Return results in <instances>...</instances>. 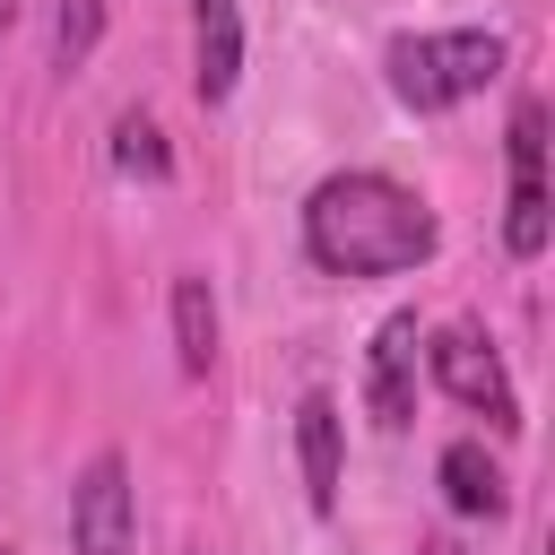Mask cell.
<instances>
[{
    "mask_svg": "<svg viewBox=\"0 0 555 555\" xmlns=\"http://www.w3.org/2000/svg\"><path fill=\"white\" fill-rule=\"evenodd\" d=\"M304 251L330 278H399L434 260V208L390 173H330L304 199Z\"/></svg>",
    "mask_w": 555,
    "mask_h": 555,
    "instance_id": "cell-1",
    "label": "cell"
},
{
    "mask_svg": "<svg viewBox=\"0 0 555 555\" xmlns=\"http://www.w3.org/2000/svg\"><path fill=\"white\" fill-rule=\"evenodd\" d=\"M494 69H503V35H486V26H460V35H399V43H390V87H399L408 113H442V104L494 87Z\"/></svg>",
    "mask_w": 555,
    "mask_h": 555,
    "instance_id": "cell-2",
    "label": "cell"
},
{
    "mask_svg": "<svg viewBox=\"0 0 555 555\" xmlns=\"http://www.w3.org/2000/svg\"><path fill=\"white\" fill-rule=\"evenodd\" d=\"M69 546L78 555H139V512H130V468L113 451L87 460L78 494H69Z\"/></svg>",
    "mask_w": 555,
    "mask_h": 555,
    "instance_id": "cell-3",
    "label": "cell"
},
{
    "mask_svg": "<svg viewBox=\"0 0 555 555\" xmlns=\"http://www.w3.org/2000/svg\"><path fill=\"white\" fill-rule=\"evenodd\" d=\"M425 356H434V382H442V390H451L460 408H477V416H494L503 434L520 425V399H512V373H503V356H494L486 338H468V330H442V338H434Z\"/></svg>",
    "mask_w": 555,
    "mask_h": 555,
    "instance_id": "cell-4",
    "label": "cell"
},
{
    "mask_svg": "<svg viewBox=\"0 0 555 555\" xmlns=\"http://www.w3.org/2000/svg\"><path fill=\"white\" fill-rule=\"evenodd\" d=\"M364 408H373V425H408L416 416V312L382 321L373 364H364Z\"/></svg>",
    "mask_w": 555,
    "mask_h": 555,
    "instance_id": "cell-5",
    "label": "cell"
},
{
    "mask_svg": "<svg viewBox=\"0 0 555 555\" xmlns=\"http://www.w3.org/2000/svg\"><path fill=\"white\" fill-rule=\"evenodd\" d=\"M234 78H243V9L191 0V87H199V104H225Z\"/></svg>",
    "mask_w": 555,
    "mask_h": 555,
    "instance_id": "cell-6",
    "label": "cell"
},
{
    "mask_svg": "<svg viewBox=\"0 0 555 555\" xmlns=\"http://www.w3.org/2000/svg\"><path fill=\"white\" fill-rule=\"evenodd\" d=\"M295 451H304V494H312V512H330L338 503V399H304L295 408Z\"/></svg>",
    "mask_w": 555,
    "mask_h": 555,
    "instance_id": "cell-7",
    "label": "cell"
},
{
    "mask_svg": "<svg viewBox=\"0 0 555 555\" xmlns=\"http://www.w3.org/2000/svg\"><path fill=\"white\" fill-rule=\"evenodd\" d=\"M173 356H182L191 382L217 364V295H208V278H173Z\"/></svg>",
    "mask_w": 555,
    "mask_h": 555,
    "instance_id": "cell-8",
    "label": "cell"
},
{
    "mask_svg": "<svg viewBox=\"0 0 555 555\" xmlns=\"http://www.w3.org/2000/svg\"><path fill=\"white\" fill-rule=\"evenodd\" d=\"M442 494H451V512H468V520H494L512 494H503V468L477 451V442H451L442 451Z\"/></svg>",
    "mask_w": 555,
    "mask_h": 555,
    "instance_id": "cell-9",
    "label": "cell"
},
{
    "mask_svg": "<svg viewBox=\"0 0 555 555\" xmlns=\"http://www.w3.org/2000/svg\"><path fill=\"white\" fill-rule=\"evenodd\" d=\"M113 165H121V173H139V182H165V173H173L165 130H156L147 113H121V121H113Z\"/></svg>",
    "mask_w": 555,
    "mask_h": 555,
    "instance_id": "cell-10",
    "label": "cell"
},
{
    "mask_svg": "<svg viewBox=\"0 0 555 555\" xmlns=\"http://www.w3.org/2000/svg\"><path fill=\"white\" fill-rule=\"evenodd\" d=\"M95 35H104V0H61L52 9V61L61 69H78L95 52Z\"/></svg>",
    "mask_w": 555,
    "mask_h": 555,
    "instance_id": "cell-11",
    "label": "cell"
},
{
    "mask_svg": "<svg viewBox=\"0 0 555 555\" xmlns=\"http://www.w3.org/2000/svg\"><path fill=\"white\" fill-rule=\"evenodd\" d=\"M503 243H512L520 260H538V251H546V182H512V217H503Z\"/></svg>",
    "mask_w": 555,
    "mask_h": 555,
    "instance_id": "cell-12",
    "label": "cell"
},
{
    "mask_svg": "<svg viewBox=\"0 0 555 555\" xmlns=\"http://www.w3.org/2000/svg\"><path fill=\"white\" fill-rule=\"evenodd\" d=\"M512 182H546V104L512 113Z\"/></svg>",
    "mask_w": 555,
    "mask_h": 555,
    "instance_id": "cell-13",
    "label": "cell"
},
{
    "mask_svg": "<svg viewBox=\"0 0 555 555\" xmlns=\"http://www.w3.org/2000/svg\"><path fill=\"white\" fill-rule=\"evenodd\" d=\"M9 17H17V0H0V35H9Z\"/></svg>",
    "mask_w": 555,
    "mask_h": 555,
    "instance_id": "cell-14",
    "label": "cell"
},
{
    "mask_svg": "<svg viewBox=\"0 0 555 555\" xmlns=\"http://www.w3.org/2000/svg\"><path fill=\"white\" fill-rule=\"evenodd\" d=\"M0 555H9V546H0Z\"/></svg>",
    "mask_w": 555,
    "mask_h": 555,
    "instance_id": "cell-15",
    "label": "cell"
}]
</instances>
